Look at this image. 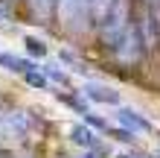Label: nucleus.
I'll use <instances>...</instances> for the list:
<instances>
[{"label":"nucleus","instance_id":"f257e3e1","mask_svg":"<svg viewBox=\"0 0 160 158\" xmlns=\"http://www.w3.org/2000/svg\"><path fill=\"white\" fill-rule=\"evenodd\" d=\"M90 18L102 35V44L114 50L119 38L125 35V30L134 24L131 21V0H90Z\"/></svg>","mask_w":160,"mask_h":158},{"label":"nucleus","instance_id":"f03ea898","mask_svg":"<svg viewBox=\"0 0 160 158\" xmlns=\"http://www.w3.org/2000/svg\"><path fill=\"white\" fill-rule=\"evenodd\" d=\"M32 132V117L26 114L23 108H12V111H6L3 117H0V138L9 144H21L26 141Z\"/></svg>","mask_w":160,"mask_h":158},{"label":"nucleus","instance_id":"7ed1b4c3","mask_svg":"<svg viewBox=\"0 0 160 158\" xmlns=\"http://www.w3.org/2000/svg\"><path fill=\"white\" fill-rule=\"evenodd\" d=\"M143 50H146V41H143V35H140V26H137V24H131V26H128V30H125V35L119 38V44L114 47L117 59H119V62H125V64L140 62Z\"/></svg>","mask_w":160,"mask_h":158},{"label":"nucleus","instance_id":"20e7f679","mask_svg":"<svg viewBox=\"0 0 160 158\" xmlns=\"http://www.w3.org/2000/svg\"><path fill=\"white\" fill-rule=\"evenodd\" d=\"M117 117H119V123L125 126L128 135H146V132H152V123H148L143 114H137L134 108H119Z\"/></svg>","mask_w":160,"mask_h":158},{"label":"nucleus","instance_id":"39448f33","mask_svg":"<svg viewBox=\"0 0 160 158\" xmlns=\"http://www.w3.org/2000/svg\"><path fill=\"white\" fill-rule=\"evenodd\" d=\"M82 94L93 100V103H105V106H117L119 103V94L114 88H108V85H99V82H88V85L82 88Z\"/></svg>","mask_w":160,"mask_h":158},{"label":"nucleus","instance_id":"423d86ee","mask_svg":"<svg viewBox=\"0 0 160 158\" xmlns=\"http://www.w3.org/2000/svg\"><path fill=\"white\" fill-rule=\"evenodd\" d=\"M0 64H3L6 70H15V73H29L32 68H38V64H32L29 59H21V56H12V53H0Z\"/></svg>","mask_w":160,"mask_h":158},{"label":"nucleus","instance_id":"0eeeda50","mask_svg":"<svg viewBox=\"0 0 160 158\" xmlns=\"http://www.w3.org/2000/svg\"><path fill=\"white\" fill-rule=\"evenodd\" d=\"M70 141L84 146V150H93V146H96V135H93L88 126H73L70 129Z\"/></svg>","mask_w":160,"mask_h":158},{"label":"nucleus","instance_id":"6e6552de","mask_svg":"<svg viewBox=\"0 0 160 158\" xmlns=\"http://www.w3.org/2000/svg\"><path fill=\"white\" fill-rule=\"evenodd\" d=\"M23 79L29 82L32 88H38V91H47V88H50V79H47V76H44V73H41L38 68H32L29 73H23Z\"/></svg>","mask_w":160,"mask_h":158},{"label":"nucleus","instance_id":"1a4fd4ad","mask_svg":"<svg viewBox=\"0 0 160 158\" xmlns=\"http://www.w3.org/2000/svg\"><path fill=\"white\" fill-rule=\"evenodd\" d=\"M29 6H32V12L41 18V21H47L50 18V12L55 9V0H29Z\"/></svg>","mask_w":160,"mask_h":158},{"label":"nucleus","instance_id":"9d476101","mask_svg":"<svg viewBox=\"0 0 160 158\" xmlns=\"http://www.w3.org/2000/svg\"><path fill=\"white\" fill-rule=\"evenodd\" d=\"M26 50H29L32 56H47V47H44V41H38V38H26Z\"/></svg>","mask_w":160,"mask_h":158},{"label":"nucleus","instance_id":"9b49d317","mask_svg":"<svg viewBox=\"0 0 160 158\" xmlns=\"http://www.w3.org/2000/svg\"><path fill=\"white\" fill-rule=\"evenodd\" d=\"M44 76H47V79H55V82H64V85H67V73H64V70H58V68H50V64H47Z\"/></svg>","mask_w":160,"mask_h":158},{"label":"nucleus","instance_id":"f8f14e48","mask_svg":"<svg viewBox=\"0 0 160 158\" xmlns=\"http://www.w3.org/2000/svg\"><path fill=\"white\" fill-rule=\"evenodd\" d=\"M3 18H6V3L0 0V21H3Z\"/></svg>","mask_w":160,"mask_h":158},{"label":"nucleus","instance_id":"ddd939ff","mask_svg":"<svg viewBox=\"0 0 160 158\" xmlns=\"http://www.w3.org/2000/svg\"><path fill=\"white\" fill-rule=\"evenodd\" d=\"M82 158H96V155H93V152H84V155H82Z\"/></svg>","mask_w":160,"mask_h":158},{"label":"nucleus","instance_id":"4468645a","mask_svg":"<svg viewBox=\"0 0 160 158\" xmlns=\"http://www.w3.org/2000/svg\"><path fill=\"white\" fill-rule=\"evenodd\" d=\"M122 158H128V155H122Z\"/></svg>","mask_w":160,"mask_h":158}]
</instances>
